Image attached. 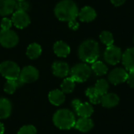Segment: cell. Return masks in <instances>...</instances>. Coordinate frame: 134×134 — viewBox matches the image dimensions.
Segmentation results:
<instances>
[{"label": "cell", "instance_id": "52a82bcc", "mask_svg": "<svg viewBox=\"0 0 134 134\" xmlns=\"http://www.w3.org/2000/svg\"><path fill=\"white\" fill-rule=\"evenodd\" d=\"M122 51L115 46H108L104 52V60L107 63L115 65L122 60Z\"/></svg>", "mask_w": 134, "mask_h": 134}, {"label": "cell", "instance_id": "d4e9b609", "mask_svg": "<svg viewBox=\"0 0 134 134\" xmlns=\"http://www.w3.org/2000/svg\"><path fill=\"white\" fill-rule=\"evenodd\" d=\"M92 70L94 71V73L98 75V76H101L105 75L108 72V67L101 61H95L94 63H93L92 65Z\"/></svg>", "mask_w": 134, "mask_h": 134}, {"label": "cell", "instance_id": "83f0119b", "mask_svg": "<svg viewBox=\"0 0 134 134\" xmlns=\"http://www.w3.org/2000/svg\"><path fill=\"white\" fill-rule=\"evenodd\" d=\"M37 130L34 126L31 125H27V126H24L20 129L17 134H36Z\"/></svg>", "mask_w": 134, "mask_h": 134}, {"label": "cell", "instance_id": "f1b7e54d", "mask_svg": "<svg viewBox=\"0 0 134 134\" xmlns=\"http://www.w3.org/2000/svg\"><path fill=\"white\" fill-rule=\"evenodd\" d=\"M28 9H29V3L25 0L21 2H16V5H15L16 10L26 12Z\"/></svg>", "mask_w": 134, "mask_h": 134}, {"label": "cell", "instance_id": "277c9868", "mask_svg": "<svg viewBox=\"0 0 134 134\" xmlns=\"http://www.w3.org/2000/svg\"><path fill=\"white\" fill-rule=\"evenodd\" d=\"M91 75V68L86 64H78L71 70V78L75 82H83L86 81Z\"/></svg>", "mask_w": 134, "mask_h": 134}, {"label": "cell", "instance_id": "cb8c5ba5", "mask_svg": "<svg viewBox=\"0 0 134 134\" xmlns=\"http://www.w3.org/2000/svg\"><path fill=\"white\" fill-rule=\"evenodd\" d=\"M86 96L89 97L90 102L93 104H97L100 103V99H101V96L97 92V90H95L94 87H90L86 90Z\"/></svg>", "mask_w": 134, "mask_h": 134}, {"label": "cell", "instance_id": "5b68a950", "mask_svg": "<svg viewBox=\"0 0 134 134\" xmlns=\"http://www.w3.org/2000/svg\"><path fill=\"white\" fill-rule=\"evenodd\" d=\"M0 73L7 80L16 79L20 76V69L15 62L7 60L0 64Z\"/></svg>", "mask_w": 134, "mask_h": 134}, {"label": "cell", "instance_id": "9a60e30c", "mask_svg": "<svg viewBox=\"0 0 134 134\" xmlns=\"http://www.w3.org/2000/svg\"><path fill=\"white\" fill-rule=\"evenodd\" d=\"M119 102V97L115 93H106L101 97L100 103L105 108H114Z\"/></svg>", "mask_w": 134, "mask_h": 134}, {"label": "cell", "instance_id": "d6986e66", "mask_svg": "<svg viewBox=\"0 0 134 134\" xmlns=\"http://www.w3.org/2000/svg\"><path fill=\"white\" fill-rule=\"evenodd\" d=\"M75 127L81 132L86 133L91 130L93 127V122L90 118H80L75 122Z\"/></svg>", "mask_w": 134, "mask_h": 134}, {"label": "cell", "instance_id": "d6a6232c", "mask_svg": "<svg viewBox=\"0 0 134 134\" xmlns=\"http://www.w3.org/2000/svg\"><path fill=\"white\" fill-rule=\"evenodd\" d=\"M111 2L115 6H120L126 2V0H111Z\"/></svg>", "mask_w": 134, "mask_h": 134}, {"label": "cell", "instance_id": "e575fe53", "mask_svg": "<svg viewBox=\"0 0 134 134\" xmlns=\"http://www.w3.org/2000/svg\"><path fill=\"white\" fill-rule=\"evenodd\" d=\"M16 2H21V1H24V0H15Z\"/></svg>", "mask_w": 134, "mask_h": 134}, {"label": "cell", "instance_id": "4dcf8cb0", "mask_svg": "<svg viewBox=\"0 0 134 134\" xmlns=\"http://www.w3.org/2000/svg\"><path fill=\"white\" fill-rule=\"evenodd\" d=\"M126 81H127L128 84L132 88H134V71H130V73L128 74V77H127Z\"/></svg>", "mask_w": 134, "mask_h": 134}, {"label": "cell", "instance_id": "8fae6325", "mask_svg": "<svg viewBox=\"0 0 134 134\" xmlns=\"http://www.w3.org/2000/svg\"><path fill=\"white\" fill-rule=\"evenodd\" d=\"M127 77H128V73L125 69L121 68H117L110 72L108 75V79L110 82H111L112 84L118 85L119 83L126 81Z\"/></svg>", "mask_w": 134, "mask_h": 134}, {"label": "cell", "instance_id": "836d02e7", "mask_svg": "<svg viewBox=\"0 0 134 134\" xmlns=\"http://www.w3.org/2000/svg\"><path fill=\"white\" fill-rule=\"evenodd\" d=\"M4 131H5V128H4V126L2 122H0V134L4 133Z\"/></svg>", "mask_w": 134, "mask_h": 134}, {"label": "cell", "instance_id": "f546056e", "mask_svg": "<svg viewBox=\"0 0 134 134\" xmlns=\"http://www.w3.org/2000/svg\"><path fill=\"white\" fill-rule=\"evenodd\" d=\"M13 22L12 20H9V18L4 17L1 20V28L2 30H10L12 27Z\"/></svg>", "mask_w": 134, "mask_h": 134}, {"label": "cell", "instance_id": "1f68e13d", "mask_svg": "<svg viewBox=\"0 0 134 134\" xmlns=\"http://www.w3.org/2000/svg\"><path fill=\"white\" fill-rule=\"evenodd\" d=\"M68 26H69L70 28H71L72 30H75V31L77 30V29L79 28V23H78L75 20H71V21H69V22H68Z\"/></svg>", "mask_w": 134, "mask_h": 134}, {"label": "cell", "instance_id": "ac0fdd59", "mask_svg": "<svg viewBox=\"0 0 134 134\" xmlns=\"http://www.w3.org/2000/svg\"><path fill=\"white\" fill-rule=\"evenodd\" d=\"M48 98H49V102L55 106L61 105L65 100L64 93L61 90H54L51 91L49 93Z\"/></svg>", "mask_w": 134, "mask_h": 134}, {"label": "cell", "instance_id": "7a4b0ae2", "mask_svg": "<svg viewBox=\"0 0 134 134\" xmlns=\"http://www.w3.org/2000/svg\"><path fill=\"white\" fill-rule=\"evenodd\" d=\"M99 55V45L93 39L84 41L79 48V57L84 62L94 63L98 59Z\"/></svg>", "mask_w": 134, "mask_h": 134}, {"label": "cell", "instance_id": "9c48e42d", "mask_svg": "<svg viewBox=\"0 0 134 134\" xmlns=\"http://www.w3.org/2000/svg\"><path fill=\"white\" fill-rule=\"evenodd\" d=\"M38 76L39 73L37 68L33 66H26L20 71L19 78L25 84L36 81L38 79Z\"/></svg>", "mask_w": 134, "mask_h": 134}, {"label": "cell", "instance_id": "4316f807", "mask_svg": "<svg viewBox=\"0 0 134 134\" xmlns=\"http://www.w3.org/2000/svg\"><path fill=\"white\" fill-rule=\"evenodd\" d=\"M100 39L102 42V43H104L107 46H112L113 43H114L113 35H112V34L110 31H102L100 33Z\"/></svg>", "mask_w": 134, "mask_h": 134}, {"label": "cell", "instance_id": "ba28073f", "mask_svg": "<svg viewBox=\"0 0 134 134\" xmlns=\"http://www.w3.org/2000/svg\"><path fill=\"white\" fill-rule=\"evenodd\" d=\"M71 104L77 115L81 118H90V116L93 113V108L89 103H82L79 100L75 99L72 100Z\"/></svg>", "mask_w": 134, "mask_h": 134}, {"label": "cell", "instance_id": "3957f363", "mask_svg": "<svg viewBox=\"0 0 134 134\" xmlns=\"http://www.w3.org/2000/svg\"><path fill=\"white\" fill-rule=\"evenodd\" d=\"M53 122L60 130H70L75 126L76 121L74 114L70 110L60 109L54 114Z\"/></svg>", "mask_w": 134, "mask_h": 134}, {"label": "cell", "instance_id": "30bf717a", "mask_svg": "<svg viewBox=\"0 0 134 134\" xmlns=\"http://www.w3.org/2000/svg\"><path fill=\"white\" fill-rule=\"evenodd\" d=\"M12 22L16 27L23 29L29 25L31 20L26 12L16 10L13 14Z\"/></svg>", "mask_w": 134, "mask_h": 134}, {"label": "cell", "instance_id": "6da1fadb", "mask_svg": "<svg viewBox=\"0 0 134 134\" xmlns=\"http://www.w3.org/2000/svg\"><path fill=\"white\" fill-rule=\"evenodd\" d=\"M79 9L72 0H62L59 2L54 9L57 18L61 21H71L79 16Z\"/></svg>", "mask_w": 134, "mask_h": 134}, {"label": "cell", "instance_id": "4fadbf2b", "mask_svg": "<svg viewBox=\"0 0 134 134\" xmlns=\"http://www.w3.org/2000/svg\"><path fill=\"white\" fill-rule=\"evenodd\" d=\"M122 64L129 71H134V48L127 49L122 56Z\"/></svg>", "mask_w": 134, "mask_h": 134}, {"label": "cell", "instance_id": "484cf974", "mask_svg": "<svg viewBox=\"0 0 134 134\" xmlns=\"http://www.w3.org/2000/svg\"><path fill=\"white\" fill-rule=\"evenodd\" d=\"M94 88L97 90V92L102 97L103 95L108 93L109 85H108V82L105 79H100L97 82Z\"/></svg>", "mask_w": 134, "mask_h": 134}, {"label": "cell", "instance_id": "603a6c76", "mask_svg": "<svg viewBox=\"0 0 134 134\" xmlns=\"http://www.w3.org/2000/svg\"><path fill=\"white\" fill-rule=\"evenodd\" d=\"M60 87H61V91L64 93H70L74 90L75 87V82L71 77L66 78L61 83Z\"/></svg>", "mask_w": 134, "mask_h": 134}, {"label": "cell", "instance_id": "44dd1931", "mask_svg": "<svg viewBox=\"0 0 134 134\" xmlns=\"http://www.w3.org/2000/svg\"><path fill=\"white\" fill-rule=\"evenodd\" d=\"M24 83L20 80V78L16 79H8L4 86V91L8 94H13L16 88L21 87Z\"/></svg>", "mask_w": 134, "mask_h": 134}, {"label": "cell", "instance_id": "d590c367", "mask_svg": "<svg viewBox=\"0 0 134 134\" xmlns=\"http://www.w3.org/2000/svg\"><path fill=\"white\" fill-rule=\"evenodd\" d=\"M133 42H134V38H133Z\"/></svg>", "mask_w": 134, "mask_h": 134}, {"label": "cell", "instance_id": "2e32d148", "mask_svg": "<svg viewBox=\"0 0 134 134\" xmlns=\"http://www.w3.org/2000/svg\"><path fill=\"white\" fill-rule=\"evenodd\" d=\"M53 51L57 56L60 57H66L69 55L71 49L69 46L64 42L58 41L53 46Z\"/></svg>", "mask_w": 134, "mask_h": 134}, {"label": "cell", "instance_id": "8992f818", "mask_svg": "<svg viewBox=\"0 0 134 134\" xmlns=\"http://www.w3.org/2000/svg\"><path fill=\"white\" fill-rule=\"evenodd\" d=\"M19 42V37L12 30L0 31V44L5 48H13Z\"/></svg>", "mask_w": 134, "mask_h": 134}, {"label": "cell", "instance_id": "7c38bea8", "mask_svg": "<svg viewBox=\"0 0 134 134\" xmlns=\"http://www.w3.org/2000/svg\"><path fill=\"white\" fill-rule=\"evenodd\" d=\"M52 71L55 76L64 78L69 74L70 68L67 63L63 61H56L52 65Z\"/></svg>", "mask_w": 134, "mask_h": 134}, {"label": "cell", "instance_id": "7402d4cb", "mask_svg": "<svg viewBox=\"0 0 134 134\" xmlns=\"http://www.w3.org/2000/svg\"><path fill=\"white\" fill-rule=\"evenodd\" d=\"M41 53H42V47L38 43H32L29 45L26 52L27 56L31 60L37 59L41 55Z\"/></svg>", "mask_w": 134, "mask_h": 134}, {"label": "cell", "instance_id": "5bb4252c", "mask_svg": "<svg viewBox=\"0 0 134 134\" xmlns=\"http://www.w3.org/2000/svg\"><path fill=\"white\" fill-rule=\"evenodd\" d=\"M78 16L82 22H91L96 18L97 13L93 8L90 6H85L79 12Z\"/></svg>", "mask_w": 134, "mask_h": 134}, {"label": "cell", "instance_id": "e0dca14e", "mask_svg": "<svg viewBox=\"0 0 134 134\" xmlns=\"http://www.w3.org/2000/svg\"><path fill=\"white\" fill-rule=\"evenodd\" d=\"M15 0H0V15L7 16L15 10Z\"/></svg>", "mask_w": 134, "mask_h": 134}, {"label": "cell", "instance_id": "ffe728a7", "mask_svg": "<svg viewBox=\"0 0 134 134\" xmlns=\"http://www.w3.org/2000/svg\"><path fill=\"white\" fill-rule=\"evenodd\" d=\"M12 111V104L11 102L6 99L1 97L0 98V119H7Z\"/></svg>", "mask_w": 134, "mask_h": 134}]
</instances>
